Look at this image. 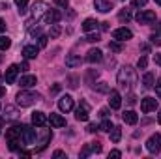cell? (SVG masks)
Segmentation results:
<instances>
[{
	"mask_svg": "<svg viewBox=\"0 0 161 159\" xmlns=\"http://www.w3.org/2000/svg\"><path fill=\"white\" fill-rule=\"evenodd\" d=\"M118 84L125 90H131L135 84H137V71L131 68V66H124L120 71H118Z\"/></svg>",
	"mask_w": 161,
	"mask_h": 159,
	"instance_id": "1",
	"label": "cell"
},
{
	"mask_svg": "<svg viewBox=\"0 0 161 159\" xmlns=\"http://www.w3.org/2000/svg\"><path fill=\"white\" fill-rule=\"evenodd\" d=\"M38 99H40V94H34V92L23 90V92L17 94V105H19V107H30V105H34Z\"/></svg>",
	"mask_w": 161,
	"mask_h": 159,
	"instance_id": "2",
	"label": "cell"
},
{
	"mask_svg": "<svg viewBox=\"0 0 161 159\" xmlns=\"http://www.w3.org/2000/svg\"><path fill=\"white\" fill-rule=\"evenodd\" d=\"M137 23L139 25H152V23H156V11H152V9L139 11L137 13Z\"/></svg>",
	"mask_w": 161,
	"mask_h": 159,
	"instance_id": "3",
	"label": "cell"
},
{
	"mask_svg": "<svg viewBox=\"0 0 161 159\" xmlns=\"http://www.w3.org/2000/svg\"><path fill=\"white\" fill-rule=\"evenodd\" d=\"M34 140H36V129H32L30 125H23L21 142H23V144H34Z\"/></svg>",
	"mask_w": 161,
	"mask_h": 159,
	"instance_id": "4",
	"label": "cell"
},
{
	"mask_svg": "<svg viewBox=\"0 0 161 159\" xmlns=\"http://www.w3.org/2000/svg\"><path fill=\"white\" fill-rule=\"evenodd\" d=\"M146 148H148L150 154H158V152H159L161 150V135L159 133L152 135V137L146 140Z\"/></svg>",
	"mask_w": 161,
	"mask_h": 159,
	"instance_id": "5",
	"label": "cell"
},
{
	"mask_svg": "<svg viewBox=\"0 0 161 159\" xmlns=\"http://www.w3.org/2000/svg\"><path fill=\"white\" fill-rule=\"evenodd\" d=\"M49 11V6L45 4V2H36L34 6H32V17L38 21L41 17H45V13Z\"/></svg>",
	"mask_w": 161,
	"mask_h": 159,
	"instance_id": "6",
	"label": "cell"
},
{
	"mask_svg": "<svg viewBox=\"0 0 161 159\" xmlns=\"http://www.w3.org/2000/svg\"><path fill=\"white\" fill-rule=\"evenodd\" d=\"M158 109V99L156 97H144L141 99V111L142 112H152Z\"/></svg>",
	"mask_w": 161,
	"mask_h": 159,
	"instance_id": "7",
	"label": "cell"
},
{
	"mask_svg": "<svg viewBox=\"0 0 161 159\" xmlns=\"http://www.w3.org/2000/svg\"><path fill=\"white\" fill-rule=\"evenodd\" d=\"M113 38L116 41H127V40L133 38V32H131L129 28H125V26H124V28H116V30L113 32Z\"/></svg>",
	"mask_w": 161,
	"mask_h": 159,
	"instance_id": "8",
	"label": "cell"
},
{
	"mask_svg": "<svg viewBox=\"0 0 161 159\" xmlns=\"http://www.w3.org/2000/svg\"><path fill=\"white\" fill-rule=\"evenodd\" d=\"M60 19H62V13H60V11L49 9V11L45 13V17H43V23H45V25H56Z\"/></svg>",
	"mask_w": 161,
	"mask_h": 159,
	"instance_id": "9",
	"label": "cell"
},
{
	"mask_svg": "<svg viewBox=\"0 0 161 159\" xmlns=\"http://www.w3.org/2000/svg\"><path fill=\"white\" fill-rule=\"evenodd\" d=\"M58 109H60L62 112H69V111L73 109V97H71V96H62V97L58 99Z\"/></svg>",
	"mask_w": 161,
	"mask_h": 159,
	"instance_id": "10",
	"label": "cell"
},
{
	"mask_svg": "<svg viewBox=\"0 0 161 159\" xmlns=\"http://www.w3.org/2000/svg\"><path fill=\"white\" fill-rule=\"evenodd\" d=\"M75 118L79 120V122H86V120L90 118V107H88V103H80V107L75 111Z\"/></svg>",
	"mask_w": 161,
	"mask_h": 159,
	"instance_id": "11",
	"label": "cell"
},
{
	"mask_svg": "<svg viewBox=\"0 0 161 159\" xmlns=\"http://www.w3.org/2000/svg\"><path fill=\"white\" fill-rule=\"evenodd\" d=\"M32 123H34V125H38V127H43V125H47V123H49V118L45 116V112L36 111V112H32Z\"/></svg>",
	"mask_w": 161,
	"mask_h": 159,
	"instance_id": "12",
	"label": "cell"
},
{
	"mask_svg": "<svg viewBox=\"0 0 161 159\" xmlns=\"http://www.w3.org/2000/svg\"><path fill=\"white\" fill-rule=\"evenodd\" d=\"M86 60H88L90 64H97V62L103 60V52H101L99 49H90V51L86 52Z\"/></svg>",
	"mask_w": 161,
	"mask_h": 159,
	"instance_id": "13",
	"label": "cell"
},
{
	"mask_svg": "<svg viewBox=\"0 0 161 159\" xmlns=\"http://www.w3.org/2000/svg\"><path fill=\"white\" fill-rule=\"evenodd\" d=\"M21 131H23V125H13L6 131V139L8 140H21Z\"/></svg>",
	"mask_w": 161,
	"mask_h": 159,
	"instance_id": "14",
	"label": "cell"
},
{
	"mask_svg": "<svg viewBox=\"0 0 161 159\" xmlns=\"http://www.w3.org/2000/svg\"><path fill=\"white\" fill-rule=\"evenodd\" d=\"M109 105H111V109H120L122 97L116 90H111V92H109Z\"/></svg>",
	"mask_w": 161,
	"mask_h": 159,
	"instance_id": "15",
	"label": "cell"
},
{
	"mask_svg": "<svg viewBox=\"0 0 161 159\" xmlns=\"http://www.w3.org/2000/svg\"><path fill=\"white\" fill-rule=\"evenodd\" d=\"M19 71H21V69H19V66H15V64H13V66H9V68L6 69V75H4V77H6V82H8V84L15 82V79H17V73H19Z\"/></svg>",
	"mask_w": 161,
	"mask_h": 159,
	"instance_id": "16",
	"label": "cell"
},
{
	"mask_svg": "<svg viewBox=\"0 0 161 159\" xmlns=\"http://www.w3.org/2000/svg\"><path fill=\"white\" fill-rule=\"evenodd\" d=\"M94 6H96V9L101 11V13H107V11L113 9V2H111V0H94Z\"/></svg>",
	"mask_w": 161,
	"mask_h": 159,
	"instance_id": "17",
	"label": "cell"
},
{
	"mask_svg": "<svg viewBox=\"0 0 161 159\" xmlns=\"http://www.w3.org/2000/svg\"><path fill=\"white\" fill-rule=\"evenodd\" d=\"M38 52H40V47H36V45H25V47H23V54H25V58H28V60L36 58Z\"/></svg>",
	"mask_w": 161,
	"mask_h": 159,
	"instance_id": "18",
	"label": "cell"
},
{
	"mask_svg": "<svg viewBox=\"0 0 161 159\" xmlns=\"http://www.w3.org/2000/svg\"><path fill=\"white\" fill-rule=\"evenodd\" d=\"M122 120H124L125 123H129V125H135V123L139 122V116H137L135 111H125V112L122 114Z\"/></svg>",
	"mask_w": 161,
	"mask_h": 159,
	"instance_id": "19",
	"label": "cell"
},
{
	"mask_svg": "<svg viewBox=\"0 0 161 159\" xmlns=\"http://www.w3.org/2000/svg\"><path fill=\"white\" fill-rule=\"evenodd\" d=\"M49 123H51L53 127H64V125H66V120L62 118L60 114L51 112V116H49Z\"/></svg>",
	"mask_w": 161,
	"mask_h": 159,
	"instance_id": "20",
	"label": "cell"
},
{
	"mask_svg": "<svg viewBox=\"0 0 161 159\" xmlns=\"http://www.w3.org/2000/svg\"><path fill=\"white\" fill-rule=\"evenodd\" d=\"M36 82H38V79H36L34 75H25V77H21V80H19V84H21L23 88H32Z\"/></svg>",
	"mask_w": 161,
	"mask_h": 159,
	"instance_id": "21",
	"label": "cell"
},
{
	"mask_svg": "<svg viewBox=\"0 0 161 159\" xmlns=\"http://www.w3.org/2000/svg\"><path fill=\"white\" fill-rule=\"evenodd\" d=\"M66 66H68V68H79L80 66V56H77V54H68V56H66Z\"/></svg>",
	"mask_w": 161,
	"mask_h": 159,
	"instance_id": "22",
	"label": "cell"
},
{
	"mask_svg": "<svg viewBox=\"0 0 161 159\" xmlns=\"http://www.w3.org/2000/svg\"><path fill=\"white\" fill-rule=\"evenodd\" d=\"M4 118H6V120H17V118H19L17 109H15V107H11V105H8V107L4 109Z\"/></svg>",
	"mask_w": 161,
	"mask_h": 159,
	"instance_id": "23",
	"label": "cell"
},
{
	"mask_svg": "<svg viewBox=\"0 0 161 159\" xmlns=\"http://www.w3.org/2000/svg\"><path fill=\"white\" fill-rule=\"evenodd\" d=\"M97 25H99V23H97L96 19H86V21L82 23V30H84V32H92V30L97 28Z\"/></svg>",
	"mask_w": 161,
	"mask_h": 159,
	"instance_id": "24",
	"label": "cell"
},
{
	"mask_svg": "<svg viewBox=\"0 0 161 159\" xmlns=\"http://www.w3.org/2000/svg\"><path fill=\"white\" fill-rule=\"evenodd\" d=\"M120 139H122V129L120 127H113L111 129V140L113 142H120Z\"/></svg>",
	"mask_w": 161,
	"mask_h": 159,
	"instance_id": "25",
	"label": "cell"
},
{
	"mask_svg": "<svg viewBox=\"0 0 161 159\" xmlns=\"http://www.w3.org/2000/svg\"><path fill=\"white\" fill-rule=\"evenodd\" d=\"M113 127H114V125H113V122H111V120H107V118L99 123V131H105V133H111V129H113Z\"/></svg>",
	"mask_w": 161,
	"mask_h": 159,
	"instance_id": "26",
	"label": "cell"
},
{
	"mask_svg": "<svg viewBox=\"0 0 161 159\" xmlns=\"http://www.w3.org/2000/svg\"><path fill=\"white\" fill-rule=\"evenodd\" d=\"M142 82H144V88H152V86L156 84L154 73H146V75H144V79H142Z\"/></svg>",
	"mask_w": 161,
	"mask_h": 159,
	"instance_id": "27",
	"label": "cell"
},
{
	"mask_svg": "<svg viewBox=\"0 0 161 159\" xmlns=\"http://www.w3.org/2000/svg\"><path fill=\"white\" fill-rule=\"evenodd\" d=\"M11 47V40L8 36H0V51H8Z\"/></svg>",
	"mask_w": 161,
	"mask_h": 159,
	"instance_id": "28",
	"label": "cell"
},
{
	"mask_svg": "<svg viewBox=\"0 0 161 159\" xmlns=\"http://www.w3.org/2000/svg\"><path fill=\"white\" fill-rule=\"evenodd\" d=\"M118 19H120L122 23H127L131 19V9H122L120 13H118Z\"/></svg>",
	"mask_w": 161,
	"mask_h": 159,
	"instance_id": "29",
	"label": "cell"
},
{
	"mask_svg": "<svg viewBox=\"0 0 161 159\" xmlns=\"http://www.w3.org/2000/svg\"><path fill=\"white\" fill-rule=\"evenodd\" d=\"M96 90H97V92H107V94L111 92V88H109L107 82H99V84H96Z\"/></svg>",
	"mask_w": 161,
	"mask_h": 159,
	"instance_id": "30",
	"label": "cell"
},
{
	"mask_svg": "<svg viewBox=\"0 0 161 159\" xmlns=\"http://www.w3.org/2000/svg\"><path fill=\"white\" fill-rule=\"evenodd\" d=\"M15 4H17V8H19V13L23 15V13H25V8H26V4H28V0H15Z\"/></svg>",
	"mask_w": 161,
	"mask_h": 159,
	"instance_id": "31",
	"label": "cell"
},
{
	"mask_svg": "<svg viewBox=\"0 0 161 159\" xmlns=\"http://www.w3.org/2000/svg\"><path fill=\"white\" fill-rule=\"evenodd\" d=\"M109 49H111L113 52H120V51H122V45L118 43V41H111V43H109Z\"/></svg>",
	"mask_w": 161,
	"mask_h": 159,
	"instance_id": "32",
	"label": "cell"
},
{
	"mask_svg": "<svg viewBox=\"0 0 161 159\" xmlns=\"http://www.w3.org/2000/svg\"><path fill=\"white\" fill-rule=\"evenodd\" d=\"M60 32H62V28H60L58 25H53V28H51V38H58Z\"/></svg>",
	"mask_w": 161,
	"mask_h": 159,
	"instance_id": "33",
	"label": "cell"
},
{
	"mask_svg": "<svg viewBox=\"0 0 161 159\" xmlns=\"http://www.w3.org/2000/svg\"><path fill=\"white\" fill-rule=\"evenodd\" d=\"M19 144H21V140H8V148H9L11 152L19 150Z\"/></svg>",
	"mask_w": 161,
	"mask_h": 159,
	"instance_id": "34",
	"label": "cell"
},
{
	"mask_svg": "<svg viewBox=\"0 0 161 159\" xmlns=\"http://www.w3.org/2000/svg\"><path fill=\"white\" fill-rule=\"evenodd\" d=\"M150 41H152L156 47H159L161 45V34H152V36H150Z\"/></svg>",
	"mask_w": 161,
	"mask_h": 159,
	"instance_id": "35",
	"label": "cell"
},
{
	"mask_svg": "<svg viewBox=\"0 0 161 159\" xmlns=\"http://www.w3.org/2000/svg\"><path fill=\"white\" fill-rule=\"evenodd\" d=\"M146 66H148V60H146V56H141V58H139V62H137V68H139V69H144Z\"/></svg>",
	"mask_w": 161,
	"mask_h": 159,
	"instance_id": "36",
	"label": "cell"
},
{
	"mask_svg": "<svg viewBox=\"0 0 161 159\" xmlns=\"http://www.w3.org/2000/svg\"><path fill=\"white\" fill-rule=\"evenodd\" d=\"M84 40L90 41V43H97V41H99V34H97V32H96V34H88Z\"/></svg>",
	"mask_w": 161,
	"mask_h": 159,
	"instance_id": "37",
	"label": "cell"
},
{
	"mask_svg": "<svg viewBox=\"0 0 161 159\" xmlns=\"http://www.w3.org/2000/svg\"><path fill=\"white\" fill-rule=\"evenodd\" d=\"M47 40H49L47 36H40V38H38V47H40V49L47 47Z\"/></svg>",
	"mask_w": 161,
	"mask_h": 159,
	"instance_id": "38",
	"label": "cell"
},
{
	"mask_svg": "<svg viewBox=\"0 0 161 159\" xmlns=\"http://www.w3.org/2000/svg\"><path fill=\"white\" fill-rule=\"evenodd\" d=\"M90 150L96 152V154H99V152H101V144H99V142H90Z\"/></svg>",
	"mask_w": 161,
	"mask_h": 159,
	"instance_id": "39",
	"label": "cell"
},
{
	"mask_svg": "<svg viewBox=\"0 0 161 159\" xmlns=\"http://www.w3.org/2000/svg\"><path fill=\"white\" fill-rule=\"evenodd\" d=\"M90 152H92V150H90V144H86V146L82 148V152H80L79 156H80V157H88V154H90Z\"/></svg>",
	"mask_w": 161,
	"mask_h": 159,
	"instance_id": "40",
	"label": "cell"
},
{
	"mask_svg": "<svg viewBox=\"0 0 161 159\" xmlns=\"http://www.w3.org/2000/svg\"><path fill=\"white\" fill-rule=\"evenodd\" d=\"M54 4H56V6H60V8H64V9H66V8H68V4H69V0H54Z\"/></svg>",
	"mask_w": 161,
	"mask_h": 159,
	"instance_id": "41",
	"label": "cell"
},
{
	"mask_svg": "<svg viewBox=\"0 0 161 159\" xmlns=\"http://www.w3.org/2000/svg\"><path fill=\"white\" fill-rule=\"evenodd\" d=\"M97 129H99V125H96V123H90V125L86 127V131H88V133H96Z\"/></svg>",
	"mask_w": 161,
	"mask_h": 159,
	"instance_id": "42",
	"label": "cell"
},
{
	"mask_svg": "<svg viewBox=\"0 0 161 159\" xmlns=\"http://www.w3.org/2000/svg\"><path fill=\"white\" fill-rule=\"evenodd\" d=\"M146 2L148 0H133V6L135 8H142V6H146Z\"/></svg>",
	"mask_w": 161,
	"mask_h": 159,
	"instance_id": "43",
	"label": "cell"
},
{
	"mask_svg": "<svg viewBox=\"0 0 161 159\" xmlns=\"http://www.w3.org/2000/svg\"><path fill=\"white\" fill-rule=\"evenodd\" d=\"M120 156H122V154H120V152H118V150H113V152L109 154V157H114V159H118V157H120Z\"/></svg>",
	"mask_w": 161,
	"mask_h": 159,
	"instance_id": "44",
	"label": "cell"
},
{
	"mask_svg": "<svg viewBox=\"0 0 161 159\" xmlns=\"http://www.w3.org/2000/svg\"><path fill=\"white\" fill-rule=\"evenodd\" d=\"M127 103H129V105H135V103H137V97H135V96L131 94V96L127 97Z\"/></svg>",
	"mask_w": 161,
	"mask_h": 159,
	"instance_id": "45",
	"label": "cell"
},
{
	"mask_svg": "<svg viewBox=\"0 0 161 159\" xmlns=\"http://www.w3.org/2000/svg\"><path fill=\"white\" fill-rule=\"evenodd\" d=\"M53 157H66V154H64L62 150H56V152L53 154Z\"/></svg>",
	"mask_w": 161,
	"mask_h": 159,
	"instance_id": "46",
	"label": "cell"
},
{
	"mask_svg": "<svg viewBox=\"0 0 161 159\" xmlns=\"http://www.w3.org/2000/svg\"><path fill=\"white\" fill-rule=\"evenodd\" d=\"M154 62H156L158 66H161V52H158V54H154Z\"/></svg>",
	"mask_w": 161,
	"mask_h": 159,
	"instance_id": "47",
	"label": "cell"
},
{
	"mask_svg": "<svg viewBox=\"0 0 161 159\" xmlns=\"http://www.w3.org/2000/svg\"><path fill=\"white\" fill-rule=\"evenodd\" d=\"M156 94H158V96L161 97V79L158 80V84H156Z\"/></svg>",
	"mask_w": 161,
	"mask_h": 159,
	"instance_id": "48",
	"label": "cell"
},
{
	"mask_svg": "<svg viewBox=\"0 0 161 159\" xmlns=\"http://www.w3.org/2000/svg\"><path fill=\"white\" fill-rule=\"evenodd\" d=\"M19 69H21V71H28V64H26V62H23V64L19 66Z\"/></svg>",
	"mask_w": 161,
	"mask_h": 159,
	"instance_id": "49",
	"label": "cell"
},
{
	"mask_svg": "<svg viewBox=\"0 0 161 159\" xmlns=\"http://www.w3.org/2000/svg\"><path fill=\"white\" fill-rule=\"evenodd\" d=\"M51 92H53V94H58V92H60V84H54V86H53V90H51Z\"/></svg>",
	"mask_w": 161,
	"mask_h": 159,
	"instance_id": "50",
	"label": "cell"
},
{
	"mask_svg": "<svg viewBox=\"0 0 161 159\" xmlns=\"http://www.w3.org/2000/svg\"><path fill=\"white\" fill-rule=\"evenodd\" d=\"M99 114H101L103 118H107V116H109V111H107V109H101V111H99Z\"/></svg>",
	"mask_w": 161,
	"mask_h": 159,
	"instance_id": "51",
	"label": "cell"
},
{
	"mask_svg": "<svg viewBox=\"0 0 161 159\" xmlns=\"http://www.w3.org/2000/svg\"><path fill=\"white\" fill-rule=\"evenodd\" d=\"M40 28H32V30H30V34H32V36H40Z\"/></svg>",
	"mask_w": 161,
	"mask_h": 159,
	"instance_id": "52",
	"label": "cell"
},
{
	"mask_svg": "<svg viewBox=\"0 0 161 159\" xmlns=\"http://www.w3.org/2000/svg\"><path fill=\"white\" fill-rule=\"evenodd\" d=\"M4 30H6V23L0 19V32H4Z\"/></svg>",
	"mask_w": 161,
	"mask_h": 159,
	"instance_id": "53",
	"label": "cell"
},
{
	"mask_svg": "<svg viewBox=\"0 0 161 159\" xmlns=\"http://www.w3.org/2000/svg\"><path fill=\"white\" fill-rule=\"evenodd\" d=\"M141 49H142V52H148V51H150V47H148V45H141Z\"/></svg>",
	"mask_w": 161,
	"mask_h": 159,
	"instance_id": "54",
	"label": "cell"
},
{
	"mask_svg": "<svg viewBox=\"0 0 161 159\" xmlns=\"http://www.w3.org/2000/svg\"><path fill=\"white\" fill-rule=\"evenodd\" d=\"M6 96V88L4 86H0V97H4Z\"/></svg>",
	"mask_w": 161,
	"mask_h": 159,
	"instance_id": "55",
	"label": "cell"
},
{
	"mask_svg": "<svg viewBox=\"0 0 161 159\" xmlns=\"http://www.w3.org/2000/svg\"><path fill=\"white\" fill-rule=\"evenodd\" d=\"M158 122L161 123V111H159V114H158Z\"/></svg>",
	"mask_w": 161,
	"mask_h": 159,
	"instance_id": "56",
	"label": "cell"
},
{
	"mask_svg": "<svg viewBox=\"0 0 161 159\" xmlns=\"http://www.w3.org/2000/svg\"><path fill=\"white\" fill-rule=\"evenodd\" d=\"M2 125H4V120L0 118V129H2Z\"/></svg>",
	"mask_w": 161,
	"mask_h": 159,
	"instance_id": "57",
	"label": "cell"
},
{
	"mask_svg": "<svg viewBox=\"0 0 161 159\" xmlns=\"http://www.w3.org/2000/svg\"><path fill=\"white\" fill-rule=\"evenodd\" d=\"M154 2H156V4H159V6H161V0H154Z\"/></svg>",
	"mask_w": 161,
	"mask_h": 159,
	"instance_id": "58",
	"label": "cell"
}]
</instances>
